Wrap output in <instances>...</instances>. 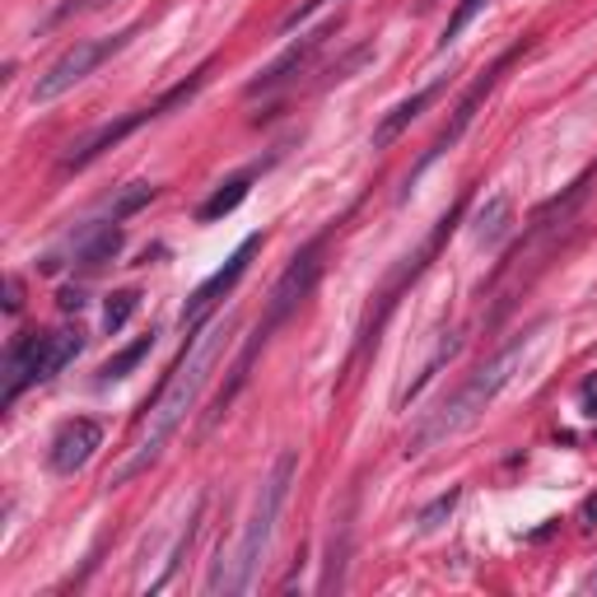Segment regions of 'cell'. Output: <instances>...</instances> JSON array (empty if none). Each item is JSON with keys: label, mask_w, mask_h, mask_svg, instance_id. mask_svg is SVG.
<instances>
[{"label": "cell", "mask_w": 597, "mask_h": 597, "mask_svg": "<svg viewBox=\"0 0 597 597\" xmlns=\"http://www.w3.org/2000/svg\"><path fill=\"white\" fill-rule=\"evenodd\" d=\"M225 346H229V322H206L196 337H187V346H183L178 364H173V373L159 383L154 402H145V420H141L136 449H131V457L113 472V481H107V485H126L131 476L150 472L154 462H159L164 444L178 434V425L192 415V406L202 402V392L210 383L215 364L225 360Z\"/></svg>", "instance_id": "obj_1"}, {"label": "cell", "mask_w": 597, "mask_h": 597, "mask_svg": "<svg viewBox=\"0 0 597 597\" xmlns=\"http://www.w3.org/2000/svg\"><path fill=\"white\" fill-rule=\"evenodd\" d=\"M150 350H154V331H150V337H141V341H131L126 350H117V356L113 360H107L103 369H99V383H113V379H126V373L131 369H136L145 356H150Z\"/></svg>", "instance_id": "obj_18"}, {"label": "cell", "mask_w": 597, "mask_h": 597, "mask_svg": "<svg viewBox=\"0 0 597 597\" xmlns=\"http://www.w3.org/2000/svg\"><path fill=\"white\" fill-rule=\"evenodd\" d=\"M322 248H327V238L303 243V248L295 253V261L285 267V276L276 280V290H271V299H267V318H261L271 331L290 322V318L299 313V303L313 295V285H318V276H322Z\"/></svg>", "instance_id": "obj_6"}, {"label": "cell", "mask_w": 597, "mask_h": 597, "mask_svg": "<svg viewBox=\"0 0 597 597\" xmlns=\"http://www.w3.org/2000/svg\"><path fill=\"white\" fill-rule=\"evenodd\" d=\"M131 38H136V24L122 29V33H113V38H84V42H75L71 52H61V56L48 65V71L38 75V84H33V103H52V99H61V94H71L75 84H80V80H90L107 56H117Z\"/></svg>", "instance_id": "obj_4"}, {"label": "cell", "mask_w": 597, "mask_h": 597, "mask_svg": "<svg viewBox=\"0 0 597 597\" xmlns=\"http://www.w3.org/2000/svg\"><path fill=\"white\" fill-rule=\"evenodd\" d=\"M61 308H65V313H80V308H84V295H80V290H61Z\"/></svg>", "instance_id": "obj_27"}, {"label": "cell", "mask_w": 597, "mask_h": 597, "mask_svg": "<svg viewBox=\"0 0 597 597\" xmlns=\"http://www.w3.org/2000/svg\"><path fill=\"white\" fill-rule=\"evenodd\" d=\"M136 308H141V295L136 290H117V295H107L103 303V331L107 337H117V331L136 318Z\"/></svg>", "instance_id": "obj_19"}, {"label": "cell", "mask_w": 597, "mask_h": 597, "mask_svg": "<svg viewBox=\"0 0 597 597\" xmlns=\"http://www.w3.org/2000/svg\"><path fill=\"white\" fill-rule=\"evenodd\" d=\"M154 117H164V103H150V107H136V113H126V117H117V122H107V126H99V131H90L80 145H71V154L61 159V168L65 173H80V168H90L99 154H107L113 145H122L131 131H141L145 122H154Z\"/></svg>", "instance_id": "obj_10"}, {"label": "cell", "mask_w": 597, "mask_h": 597, "mask_svg": "<svg viewBox=\"0 0 597 597\" xmlns=\"http://www.w3.org/2000/svg\"><path fill=\"white\" fill-rule=\"evenodd\" d=\"M457 350H462V337H449L444 346H439V350H434V356H430V364H425V369H420V373H415V379H411V383H406L402 392H397V406H406V402H415V397H420V392H425V383H430V379H434V373H439V369H444V364H449V360L457 356Z\"/></svg>", "instance_id": "obj_17"}, {"label": "cell", "mask_w": 597, "mask_h": 597, "mask_svg": "<svg viewBox=\"0 0 597 597\" xmlns=\"http://www.w3.org/2000/svg\"><path fill=\"white\" fill-rule=\"evenodd\" d=\"M588 588H593V593H597V574H593V584H588Z\"/></svg>", "instance_id": "obj_28"}, {"label": "cell", "mask_w": 597, "mask_h": 597, "mask_svg": "<svg viewBox=\"0 0 597 597\" xmlns=\"http://www.w3.org/2000/svg\"><path fill=\"white\" fill-rule=\"evenodd\" d=\"M425 6H434V0H425Z\"/></svg>", "instance_id": "obj_29"}, {"label": "cell", "mask_w": 597, "mask_h": 597, "mask_svg": "<svg viewBox=\"0 0 597 597\" xmlns=\"http://www.w3.org/2000/svg\"><path fill=\"white\" fill-rule=\"evenodd\" d=\"M579 402H584V415H597V373H593V379H584Z\"/></svg>", "instance_id": "obj_25"}, {"label": "cell", "mask_w": 597, "mask_h": 597, "mask_svg": "<svg viewBox=\"0 0 597 597\" xmlns=\"http://www.w3.org/2000/svg\"><path fill=\"white\" fill-rule=\"evenodd\" d=\"M341 29V14L337 19H327V24H318L313 33H303L299 42H290V48H285L271 65H267V71H261L253 84H248V99H261V94H276V90H285V84H290V80H299L303 71H308V65H313V56L327 48V38L331 33H337Z\"/></svg>", "instance_id": "obj_8"}, {"label": "cell", "mask_w": 597, "mask_h": 597, "mask_svg": "<svg viewBox=\"0 0 597 597\" xmlns=\"http://www.w3.org/2000/svg\"><path fill=\"white\" fill-rule=\"evenodd\" d=\"M542 337V322L533 327V331H523V337H514L508 341L500 356L491 360V364H481L467 383H462L444 406H439L425 425H420L411 439H406V457H425L434 444H444V439H453V434H462L467 425H476V420L485 415V406L495 402V397L518 379V369H523V360H527V350H533V341Z\"/></svg>", "instance_id": "obj_2"}, {"label": "cell", "mask_w": 597, "mask_h": 597, "mask_svg": "<svg viewBox=\"0 0 597 597\" xmlns=\"http://www.w3.org/2000/svg\"><path fill=\"white\" fill-rule=\"evenodd\" d=\"M439 90H444V80H439V84H425V90H415L411 99H402V103H397L392 107V113L379 122V126H373V150H388L397 136H402V131L420 117V113H425V107H430V99L439 94Z\"/></svg>", "instance_id": "obj_13"}, {"label": "cell", "mask_w": 597, "mask_h": 597, "mask_svg": "<svg viewBox=\"0 0 597 597\" xmlns=\"http://www.w3.org/2000/svg\"><path fill=\"white\" fill-rule=\"evenodd\" d=\"M84 6H103V0H65V6H61V10L52 14V24H61L65 14H75V10H84Z\"/></svg>", "instance_id": "obj_26"}, {"label": "cell", "mask_w": 597, "mask_h": 597, "mask_svg": "<svg viewBox=\"0 0 597 597\" xmlns=\"http://www.w3.org/2000/svg\"><path fill=\"white\" fill-rule=\"evenodd\" d=\"M457 500H462V491H457V485H453V491H444V495H439V500H430V504H425V508H420V514H415L420 533H434V527L444 523V518L453 514V508H457Z\"/></svg>", "instance_id": "obj_21"}, {"label": "cell", "mask_w": 597, "mask_h": 597, "mask_svg": "<svg viewBox=\"0 0 597 597\" xmlns=\"http://www.w3.org/2000/svg\"><path fill=\"white\" fill-rule=\"evenodd\" d=\"M295 476H299V453L285 449L276 457V467L267 472V481H261L253 518H248V527H243V537H238V550H234V556L219 550V560H215L210 579H206V593H248L257 584V569H261V560H267V550H271L276 518H280L285 500H290Z\"/></svg>", "instance_id": "obj_3"}, {"label": "cell", "mask_w": 597, "mask_h": 597, "mask_svg": "<svg viewBox=\"0 0 597 597\" xmlns=\"http://www.w3.org/2000/svg\"><path fill=\"white\" fill-rule=\"evenodd\" d=\"M122 243H126V234H122V225H99V229H90L84 234V243L75 248V267H84V271H94V267H103V261H113L117 253H122Z\"/></svg>", "instance_id": "obj_14"}, {"label": "cell", "mask_w": 597, "mask_h": 597, "mask_svg": "<svg viewBox=\"0 0 597 597\" xmlns=\"http://www.w3.org/2000/svg\"><path fill=\"white\" fill-rule=\"evenodd\" d=\"M84 350V331L80 327H61V331H52V337H42V346H38V356H33V373H29V388L33 383H48V379H56V373L71 364L75 356Z\"/></svg>", "instance_id": "obj_11"}, {"label": "cell", "mask_w": 597, "mask_h": 597, "mask_svg": "<svg viewBox=\"0 0 597 597\" xmlns=\"http://www.w3.org/2000/svg\"><path fill=\"white\" fill-rule=\"evenodd\" d=\"M322 6H327V0H303V6H299V10H290V14H285V19H280V33H290V29H299V24H303V19H313V14L322 10Z\"/></svg>", "instance_id": "obj_23"}, {"label": "cell", "mask_w": 597, "mask_h": 597, "mask_svg": "<svg viewBox=\"0 0 597 597\" xmlns=\"http://www.w3.org/2000/svg\"><path fill=\"white\" fill-rule=\"evenodd\" d=\"M257 248H261V234H248V238H243L238 248L229 253L225 267H219L215 276H206L202 285H196L192 299H187V308H183V331H202V327H206L210 308H215V303L225 299V295L234 290V285L243 280V271H248V261L257 257Z\"/></svg>", "instance_id": "obj_7"}, {"label": "cell", "mask_w": 597, "mask_h": 597, "mask_svg": "<svg viewBox=\"0 0 597 597\" xmlns=\"http://www.w3.org/2000/svg\"><path fill=\"white\" fill-rule=\"evenodd\" d=\"M103 449V425L90 415H75V420H65V425L56 430L52 439V449H48V467L56 476H75L80 467H90V457Z\"/></svg>", "instance_id": "obj_9"}, {"label": "cell", "mask_w": 597, "mask_h": 597, "mask_svg": "<svg viewBox=\"0 0 597 597\" xmlns=\"http://www.w3.org/2000/svg\"><path fill=\"white\" fill-rule=\"evenodd\" d=\"M248 187H253V168L248 173H234V178H225L219 183L206 202H202V210H196V219H225V215H234L238 206H243V196H248Z\"/></svg>", "instance_id": "obj_15"}, {"label": "cell", "mask_w": 597, "mask_h": 597, "mask_svg": "<svg viewBox=\"0 0 597 597\" xmlns=\"http://www.w3.org/2000/svg\"><path fill=\"white\" fill-rule=\"evenodd\" d=\"M518 52H523V42H518V48H514V52H504V56H500V61L491 65V71H485V75H481V80L472 84V90H467V94H462V99H457V107H453V122H449L444 131H439V136H434V145H430L425 154H420V164H415V168L406 173V187H411V183H415V178H420V173H425V168H430L434 159H444V154H449V150H453V145H457L462 136H467V131H472V122H476V113H481V103H485V99H491V90H495V84H500V75H504V65H508V61H514Z\"/></svg>", "instance_id": "obj_5"}, {"label": "cell", "mask_w": 597, "mask_h": 597, "mask_svg": "<svg viewBox=\"0 0 597 597\" xmlns=\"http://www.w3.org/2000/svg\"><path fill=\"white\" fill-rule=\"evenodd\" d=\"M350 508L356 504H346V514L337 518V527H331V546H327V569H322V593H337L346 584V550H350Z\"/></svg>", "instance_id": "obj_16"}, {"label": "cell", "mask_w": 597, "mask_h": 597, "mask_svg": "<svg viewBox=\"0 0 597 597\" xmlns=\"http://www.w3.org/2000/svg\"><path fill=\"white\" fill-rule=\"evenodd\" d=\"M508 234H514V196L508 192L485 196L481 210L472 215V243L476 248H500Z\"/></svg>", "instance_id": "obj_12"}, {"label": "cell", "mask_w": 597, "mask_h": 597, "mask_svg": "<svg viewBox=\"0 0 597 597\" xmlns=\"http://www.w3.org/2000/svg\"><path fill=\"white\" fill-rule=\"evenodd\" d=\"M485 6H491V0H457V10L449 14V24H444V38H439V48H449V42H457V38H462V29H467Z\"/></svg>", "instance_id": "obj_22"}, {"label": "cell", "mask_w": 597, "mask_h": 597, "mask_svg": "<svg viewBox=\"0 0 597 597\" xmlns=\"http://www.w3.org/2000/svg\"><path fill=\"white\" fill-rule=\"evenodd\" d=\"M19 308H24V280H19V276H6V313L14 318Z\"/></svg>", "instance_id": "obj_24"}, {"label": "cell", "mask_w": 597, "mask_h": 597, "mask_svg": "<svg viewBox=\"0 0 597 597\" xmlns=\"http://www.w3.org/2000/svg\"><path fill=\"white\" fill-rule=\"evenodd\" d=\"M154 192H159L154 183H131V187L117 196V202H113V210H107V219H113V225H122L126 215H136V210H145V206L154 202Z\"/></svg>", "instance_id": "obj_20"}]
</instances>
